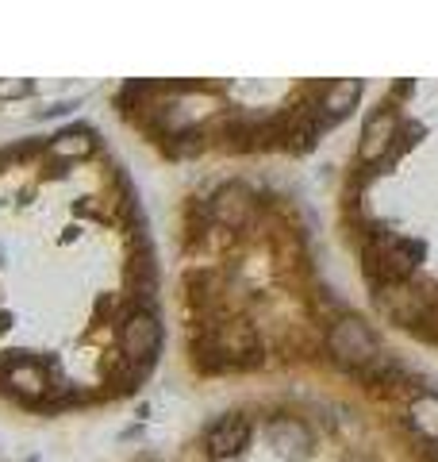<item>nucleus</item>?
I'll use <instances>...</instances> for the list:
<instances>
[{
    "label": "nucleus",
    "mask_w": 438,
    "mask_h": 462,
    "mask_svg": "<svg viewBox=\"0 0 438 462\" xmlns=\"http://www.w3.org/2000/svg\"><path fill=\"white\" fill-rule=\"evenodd\" d=\"M251 212H254V200L246 189H239V185H224V189L212 197V216L224 227H242L251 220Z\"/></svg>",
    "instance_id": "423d86ee"
},
{
    "label": "nucleus",
    "mask_w": 438,
    "mask_h": 462,
    "mask_svg": "<svg viewBox=\"0 0 438 462\" xmlns=\"http://www.w3.org/2000/svg\"><path fill=\"white\" fill-rule=\"evenodd\" d=\"M212 343H215V351L224 355V358H246V355H254V331H251V324H224L212 336Z\"/></svg>",
    "instance_id": "6e6552de"
},
{
    "label": "nucleus",
    "mask_w": 438,
    "mask_h": 462,
    "mask_svg": "<svg viewBox=\"0 0 438 462\" xmlns=\"http://www.w3.org/2000/svg\"><path fill=\"white\" fill-rule=\"evenodd\" d=\"M32 89V81H0V97H27Z\"/></svg>",
    "instance_id": "ddd939ff"
},
{
    "label": "nucleus",
    "mask_w": 438,
    "mask_h": 462,
    "mask_svg": "<svg viewBox=\"0 0 438 462\" xmlns=\"http://www.w3.org/2000/svg\"><path fill=\"white\" fill-rule=\"evenodd\" d=\"M162 346V328L151 312H131L123 328H120V351L131 358V363H151Z\"/></svg>",
    "instance_id": "f03ea898"
},
{
    "label": "nucleus",
    "mask_w": 438,
    "mask_h": 462,
    "mask_svg": "<svg viewBox=\"0 0 438 462\" xmlns=\"http://www.w3.org/2000/svg\"><path fill=\"white\" fill-rule=\"evenodd\" d=\"M327 346H331V358L342 366L377 363V336L370 331V324L358 320V316H342V320L327 331Z\"/></svg>",
    "instance_id": "f257e3e1"
},
{
    "label": "nucleus",
    "mask_w": 438,
    "mask_h": 462,
    "mask_svg": "<svg viewBox=\"0 0 438 462\" xmlns=\"http://www.w3.org/2000/svg\"><path fill=\"white\" fill-rule=\"evenodd\" d=\"M93 151V135L81 132V127H69V132H62L54 143H50V154L54 158H85Z\"/></svg>",
    "instance_id": "f8f14e48"
},
{
    "label": "nucleus",
    "mask_w": 438,
    "mask_h": 462,
    "mask_svg": "<svg viewBox=\"0 0 438 462\" xmlns=\"http://www.w3.org/2000/svg\"><path fill=\"white\" fill-rule=\"evenodd\" d=\"M392 135H397V116H392L388 108H381L370 124H365V135H361V162H381V158L388 154Z\"/></svg>",
    "instance_id": "0eeeda50"
},
{
    "label": "nucleus",
    "mask_w": 438,
    "mask_h": 462,
    "mask_svg": "<svg viewBox=\"0 0 438 462\" xmlns=\"http://www.w3.org/2000/svg\"><path fill=\"white\" fill-rule=\"evenodd\" d=\"M358 97H361V81L354 78H346V81H334L327 97H324V112H327V120H342V116L358 105Z\"/></svg>",
    "instance_id": "9d476101"
},
{
    "label": "nucleus",
    "mask_w": 438,
    "mask_h": 462,
    "mask_svg": "<svg viewBox=\"0 0 438 462\" xmlns=\"http://www.w3.org/2000/svg\"><path fill=\"white\" fill-rule=\"evenodd\" d=\"M412 428H415L431 447H438V397H434V393H423V397L412 404Z\"/></svg>",
    "instance_id": "9b49d317"
},
{
    "label": "nucleus",
    "mask_w": 438,
    "mask_h": 462,
    "mask_svg": "<svg viewBox=\"0 0 438 462\" xmlns=\"http://www.w3.org/2000/svg\"><path fill=\"white\" fill-rule=\"evenodd\" d=\"M269 443L281 458H308L312 455L308 428H304L300 420H292V416H281V420L269 424Z\"/></svg>",
    "instance_id": "39448f33"
},
{
    "label": "nucleus",
    "mask_w": 438,
    "mask_h": 462,
    "mask_svg": "<svg viewBox=\"0 0 438 462\" xmlns=\"http://www.w3.org/2000/svg\"><path fill=\"white\" fill-rule=\"evenodd\" d=\"M8 385L16 389L20 397L39 401V397L50 389V378H47V370H42L39 363H16V366L8 370Z\"/></svg>",
    "instance_id": "1a4fd4ad"
},
{
    "label": "nucleus",
    "mask_w": 438,
    "mask_h": 462,
    "mask_svg": "<svg viewBox=\"0 0 438 462\" xmlns=\"http://www.w3.org/2000/svg\"><path fill=\"white\" fill-rule=\"evenodd\" d=\"M419 258H423V247H419V243H412V239H397V236L377 239V247L370 251L373 270H381L388 282L407 278V273L419 266Z\"/></svg>",
    "instance_id": "7ed1b4c3"
},
{
    "label": "nucleus",
    "mask_w": 438,
    "mask_h": 462,
    "mask_svg": "<svg viewBox=\"0 0 438 462\" xmlns=\"http://www.w3.org/2000/svg\"><path fill=\"white\" fill-rule=\"evenodd\" d=\"M246 439H251V420H246L242 412H231V416H224L212 431H208V451L215 455V458H227V455H239L242 447H246Z\"/></svg>",
    "instance_id": "20e7f679"
}]
</instances>
